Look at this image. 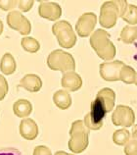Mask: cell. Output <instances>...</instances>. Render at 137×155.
I'll list each match as a JSON object with an SVG mask.
<instances>
[{
    "instance_id": "obj_33",
    "label": "cell",
    "mask_w": 137,
    "mask_h": 155,
    "mask_svg": "<svg viewBox=\"0 0 137 155\" xmlns=\"http://www.w3.org/2000/svg\"><path fill=\"white\" fill-rule=\"evenodd\" d=\"M134 84L137 87V73H136V78H135V83H134Z\"/></svg>"
},
{
    "instance_id": "obj_5",
    "label": "cell",
    "mask_w": 137,
    "mask_h": 155,
    "mask_svg": "<svg viewBox=\"0 0 137 155\" xmlns=\"http://www.w3.org/2000/svg\"><path fill=\"white\" fill-rule=\"evenodd\" d=\"M52 32L56 36L59 45L61 47L65 49H70L75 45L78 38L72 30V25L68 21L62 20V21L56 22L52 26Z\"/></svg>"
},
{
    "instance_id": "obj_32",
    "label": "cell",
    "mask_w": 137,
    "mask_h": 155,
    "mask_svg": "<svg viewBox=\"0 0 137 155\" xmlns=\"http://www.w3.org/2000/svg\"><path fill=\"white\" fill-rule=\"evenodd\" d=\"M3 28H4V26H3V22L0 20V35H2V32H3Z\"/></svg>"
},
{
    "instance_id": "obj_7",
    "label": "cell",
    "mask_w": 137,
    "mask_h": 155,
    "mask_svg": "<svg viewBox=\"0 0 137 155\" xmlns=\"http://www.w3.org/2000/svg\"><path fill=\"white\" fill-rule=\"evenodd\" d=\"M7 25L12 30L19 31L22 35L27 36L31 31V24L29 19L25 17L21 11L13 10L8 13L6 17Z\"/></svg>"
},
{
    "instance_id": "obj_4",
    "label": "cell",
    "mask_w": 137,
    "mask_h": 155,
    "mask_svg": "<svg viewBox=\"0 0 137 155\" xmlns=\"http://www.w3.org/2000/svg\"><path fill=\"white\" fill-rule=\"evenodd\" d=\"M47 66L51 70L60 71L65 74L68 72H75V61L71 53L62 49H56L48 55Z\"/></svg>"
},
{
    "instance_id": "obj_29",
    "label": "cell",
    "mask_w": 137,
    "mask_h": 155,
    "mask_svg": "<svg viewBox=\"0 0 137 155\" xmlns=\"http://www.w3.org/2000/svg\"><path fill=\"white\" fill-rule=\"evenodd\" d=\"M0 155H22V153L15 148H3L0 149Z\"/></svg>"
},
{
    "instance_id": "obj_17",
    "label": "cell",
    "mask_w": 137,
    "mask_h": 155,
    "mask_svg": "<svg viewBox=\"0 0 137 155\" xmlns=\"http://www.w3.org/2000/svg\"><path fill=\"white\" fill-rule=\"evenodd\" d=\"M17 69V63L11 53H5L0 60V71L2 74L10 76L14 74Z\"/></svg>"
},
{
    "instance_id": "obj_6",
    "label": "cell",
    "mask_w": 137,
    "mask_h": 155,
    "mask_svg": "<svg viewBox=\"0 0 137 155\" xmlns=\"http://www.w3.org/2000/svg\"><path fill=\"white\" fill-rule=\"evenodd\" d=\"M106 114V108L100 102V100L95 97L90 105V112L84 116L83 122L89 130H99L103 127V119Z\"/></svg>"
},
{
    "instance_id": "obj_30",
    "label": "cell",
    "mask_w": 137,
    "mask_h": 155,
    "mask_svg": "<svg viewBox=\"0 0 137 155\" xmlns=\"http://www.w3.org/2000/svg\"><path fill=\"white\" fill-rule=\"evenodd\" d=\"M131 140H137V125H134V126H133V129H132Z\"/></svg>"
},
{
    "instance_id": "obj_3",
    "label": "cell",
    "mask_w": 137,
    "mask_h": 155,
    "mask_svg": "<svg viewBox=\"0 0 137 155\" xmlns=\"http://www.w3.org/2000/svg\"><path fill=\"white\" fill-rule=\"evenodd\" d=\"M89 132L82 120H76L72 122L70 129V140L68 149L75 154L82 153L89 144Z\"/></svg>"
},
{
    "instance_id": "obj_15",
    "label": "cell",
    "mask_w": 137,
    "mask_h": 155,
    "mask_svg": "<svg viewBox=\"0 0 137 155\" xmlns=\"http://www.w3.org/2000/svg\"><path fill=\"white\" fill-rule=\"evenodd\" d=\"M96 98H98L100 100V102L104 105V107L107 110V113L111 112L114 109L115 101H116V93L112 88L104 87L102 89H100L97 95H96Z\"/></svg>"
},
{
    "instance_id": "obj_16",
    "label": "cell",
    "mask_w": 137,
    "mask_h": 155,
    "mask_svg": "<svg viewBox=\"0 0 137 155\" xmlns=\"http://www.w3.org/2000/svg\"><path fill=\"white\" fill-rule=\"evenodd\" d=\"M13 112L17 117L26 119L33 112V104L27 99H19L13 104Z\"/></svg>"
},
{
    "instance_id": "obj_23",
    "label": "cell",
    "mask_w": 137,
    "mask_h": 155,
    "mask_svg": "<svg viewBox=\"0 0 137 155\" xmlns=\"http://www.w3.org/2000/svg\"><path fill=\"white\" fill-rule=\"evenodd\" d=\"M122 19L124 22L129 24V26L137 25V6L133 4H128L127 9Z\"/></svg>"
},
{
    "instance_id": "obj_18",
    "label": "cell",
    "mask_w": 137,
    "mask_h": 155,
    "mask_svg": "<svg viewBox=\"0 0 137 155\" xmlns=\"http://www.w3.org/2000/svg\"><path fill=\"white\" fill-rule=\"evenodd\" d=\"M53 102L58 108L62 110H67L72 105V97L68 91L65 89H60L53 94Z\"/></svg>"
},
{
    "instance_id": "obj_26",
    "label": "cell",
    "mask_w": 137,
    "mask_h": 155,
    "mask_svg": "<svg viewBox=\"0 0 137 155\" xmlns=\"http://www.w3.org/2000/svg\"><path fill=\"white\" fill-rule=\"evenodd\" d=\"M17 0H0V9L3 11H10L18 5Z\"/></svg>"
},
{
    "instance_id": "obj_11",
    "label": "cell",
    "mask_w": 137,
    "mask_h": 155,
    "mask_svg": "<svg viewBox=\"0 0 137 155\" xmlns=\"http://www.w3.org/2000/svg\"><path fill=\"white\" fill-rule=\"evenodd\" d=\"M38 15L49 21H57L62 16V8L58 3L52 1H40L38 6Z\"/></svg>"
},
{
    "instance_id": "obj_25",
    "label": "cell",
    "mask_w": 137,
    "mask_h": 155,
    "mask_svg": "<svg viewBox=\"0 0 137 155\" xmlns=\"http://www.w3.org/2000/svg\"><path fill=\"white\" fill-rule=\"evenodd\" d=\"M8 91H9V85L5 77L0 75V101L5 98Z\"/></svg>"
},
{
    "instance_id": "obj_14",
    "label": "cell",
    "mask_w": 137,
    "mask_h": 155,
    "mask_svg": "<svg viewBox=\"0 0 137 155\" xmlns=\"http://www.w3.org/2000/svg\"><path fill=\"white\" fill-rule=\"evenodd\" d=\"M19 87L30 92H37L42 87V81L35 74H27L24 76L19 83Z\"/></svg>"
},
{
    "instance_id": "obj_27",
    "label": "cell",
    "mask_w": 137,
    "mask_h": 155,
    "mask_svg": "<svg viewBox=\"0 0 137 155\" xmlns=\"http://www.w3.org/2000/svg\"><path fill=\"white\" fill-rule=\"evenodd\" d=\"M34 5L33 0H20L18 3L19 9L22 12H29Z\"/></svg>"
},
{
    "instance_id": "obj_31",
    "label": "cell",
    "mask_w": 137,
    "mask_h": 155,
    "mask_svg": "<svg viewBox=\"0 0 137 155\" xmlns=\"http://www.w3.org/2000/svg\"><path fill=\"white\" fill-rule=\"evenodd\" d=\"M54 155H75V154H71V153H68L66 151H61V150H59V151L55 152Z\"/></svg>"
},
{
    "instance_id": "obj_1",
    "label": "cell",
    "mask_w": 137,
    "mask_h": 155,
    "mask_svg": "<svg viewBox=\"0 0 137 155\" xmlns=\"http://www.w3.org/2000/svg\"><path fill=\"white\" fill-rule=\"evenodd\" d=\"M128 7L124 0H111L105 1L100 8L99 23L104 28H112L116 26L119 17L122 18Z\"/></svg>"
},
{
    "instance_id": "obj_9",
    "label": "cell",
    "mask_w": 137,
    "mask_h": 155,
    "mask_svg": "<svg viewBox=\"0 0 137 155\" xmlns=\"http://www.w3.org/2000/svg\"><path fill=\"white\" fill-rule=\"evenodd\" d=\"M97 23V16L92 12L82 14L75 24V31L80 38H87L94 31V28Z\"/></svg>"
},
{
    "instance_id": "obj_24",
    "label": "cell",
    "mask_w": 137,
    "mask_h": 155,
    "mask_svg": "<svg viewBox=\"0 0 137 155\" xmlns=\"http://www.w3.org/2000/svg\"><path fill=\"white\" fill-rule=\"evenodd\" d=\"M123 152L126 155H137V140H130L124 145Z\"/></svg>"
},
{
    "instance_id": "obj_28",
    "label": "cell",
    "mask_w": 137,
    "mask_h": 155,
    "mask_svg": "<svg viewBox=\"0 0 137 155\" xmlns=\"http://www.w3.org/2000/svg\"><path fill=\"white\" fill-rule=\"evenodd\" d=\"M33 155H52L51 149L45 145H37L33 149Z\"/></svg>"
},
{
    "instance_id": "obj_8",
    "label": "cell",
    "mask_w": 137,
    "mask_h": 155,
    "mask_svg": "<svg viewBox=\"0 0 137 155\" xmlns=\"http://www.w3.org/2000/svg\"><path fill=\"white\" fill-rule=\"evenodd\" d=\"M112 122L115 126L124 129L134 126L135 113L133 109L126 105H118L112 114Z\"/></svg>"
},
{
    "instance_id": "obj_2",
    "label": "cell",
    "mask_w": 137,
    "mask_h": 155,
    "mask_svg": "<svg viewBox=\"0 0 137 155\" xmlns=\"http://www.w3.org/2000/svg\"><path fill=\"white\" fill-rule=\"evenodd\" d=\"M90 45L99 58L110 62L116 56V46L110 39V35L106 31L99 28L90 35Z\"/></svg>"
},
{
    "instance_id": "obj_20",
    "label": "cell",
    "mask_w": 137,
    "mask_h": 155,
    "mask_svg": "<svg viewBox=\"0 0 137 155\" xmlns=\"http://www.w3.org/2000/svg\"><path fill=\"white\" fill-rule=\"evenodd\" d=\"M131 134L129 130L126 129H119L116 130L113 134V141L116 145H126L128 141L130 140Z\"/></svg>"
},
{
    "instance_id": "obj_22",
    "label": "cell",
    "mask_w": 137,
    "mask_h": 155,
    "mask_svg": "<svg viewBox=\"0 0 137 155\" xmlns=\"http://www.w3.org/2000/svg\"><path fill=\"white\" fill-rule=\"evenodd\" d=\"M21 45L24 50L29 53H36L40 49V43L30 36H24L21 39Z\"/></svg>"
},
{
    "instance_id": "obj_19",
    "label": "cell",
    "mask_w": 137,
    "mask_h": 155,
    "mask_svg": "<svg viewBox=\"0 0 137 155\" xmlns=\"http://www.w3.org/2000/svg\"><path fill=\"white\" fill-rule=\"evenodd\" d=\"M119 39L122 40L123 43H126V44L133 43L137 39V27L128 25L123 28L122 31H120Z\"/></svg>"
},
{
    "instance_id": "obj_13",
    "label": "cell",
    "mask_w": 137,
    "mask_h": 155,
    "mask_svg": "<svg viewBox=\"0 0 137 155\" xmlns=\"http://www.w3.org/2000/svg\"><path fill=\"white\" fill-rule=\"evenodd\" d=\"M61 85L65 91L74 92L78 91L82 87V79L78 73L68 72L65 73L62 77Z\"/></svg>"
},
{
    "instance_id": "obj_12",
    "label": "cell",
    "mask_w": 137,
    "mask_h": 155,
    "mask_svg": "<svg viewBox=\"0 0 137 155\" xmlns=\"http://www.w3.org/2000/svg\"><path fill=\"white\" fill-rule=\"evenodd\" d=\"M19 130L21 137L27 140H35L39 133L37 124L35 123L34 120L30 119V118H26V119H23L21 121Z\"/></svg>"
},
{
    "instance_id": "obj_21",
    "label": "cell",
    "mask_w": 137,
    "mask_h": 155,
    "mask_svg": "<svg viewBox=\"0 0 137 155\" xmlns=\"http://www.w3.org/2000/svg\"><path fill=\"white\" fill-rule=\"evenodd\" d=\"M135 78H136V72L132 67L128 66V65H124L120 70V76L119 81H122L123 83L126 84H131L135 83Z\"/></svg>"
},
{
    "instance_id": "obj_10",
    "label": "cell",
    "mask_w": 137,
    "mask_h": 155,
    "mask_svg": "<svg viewBox=\"0 0 137 155\" xmlns=\"http://www.w3.org/2000/svg\"><path fill=\"white\" fill-rule=\"evenodd\" d=\"M124 65L126 64L119 60L101 63L99 65L100 77L106 81H119L120 70Z\"/></svg>"
}]
</instances>
